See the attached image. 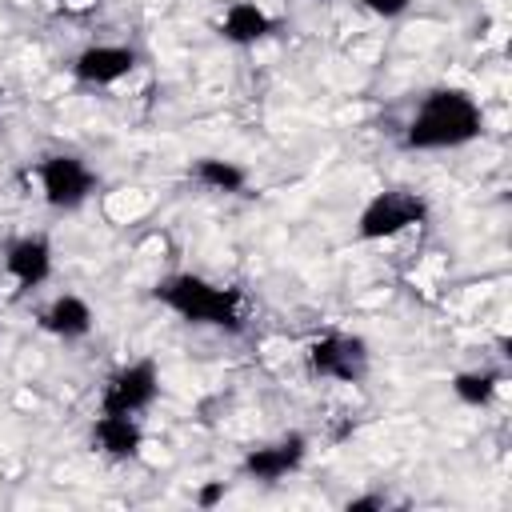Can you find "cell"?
Instances as JSON below:
<instances>
[{
  "instance_id": "1",
  "label": "cell",
  "mask_w": 512,
  "mask_h": 512,
  "mask_svg": "<svg viewBox=\"0 0 512 512\" xmlns=\"http://www.w3.org/2000/svg\"><path fill=\"white\" fill-rule=\"evenodd\" d=\"M480 132H484V108L476 104V96L468 88L440 84L420 96L416 112L404 124L400 148L404 152H448V148L472 144Z\"/></svg>"
},
{
  "instance_id": "2",
  "label": "cell",
  "mask_w": 512,
  "mask_h": 512,
  "mask_svg": "<svg viewBox=\"0 0 512 512\" xmlns=\"http://www.w3.org/2000/svg\"><path fill=\"white\" fill-rule=\"evenodd\" d=\"M152 296L176 312L180 320L188 324H204V328H224V332H240L244 328V300L236 288H224V284H212L196 272H172L164 276Z\"/></svg>"
},
{
  "instance_id": "3",
  "label": "cell",
  "mask_w": 512,
  "mask_h": 512,
  "mask_svg": "<svg viewBox=\"0 0 512 512\" xmlns=\"http://www.w3.org/2000/svg\"><path fill=\"white\" fill-rule=\"evenodd\" d=\"M428 220V200L420 192H408V188H384L376 192L360 216H356V236L360 240H392L400 236L404 228L412 224H424Z\"/></svg>"
},
{
  "instance_id": "4",
  "label": "cell",
  "mask_w": 512,
  "mask_h": 512,
  "mask_svg": "<svg viewBox=\"0 0 512 512\" xmlns=\"http://www.w3.org/2000/svg\"><path fill=\"white\" fill-rule=\"evenodd\" d=\"M308 360V372L320 376V380H340V384H360L372 368V352H368V340L364 336H352V332H324L308 344L304 352Z\"/></svg>"
},
{
  "instance_id": "5",
  "label": "cell",
  "mask_w": 512,
  "mask_h": 512,
  "mask_svg": "<svg viewBox=\"0 0 512 512\" xmlns=\"http://www.w3.org/2000/svg\"><path fill=\"white\" fill-rule=\"evenodd\" d=\"M40 196L52 212H76L96 192V172L76 152H52L36 164Z\"/></svg>"
},
{
  "instance_id": "6",
  "label": "cell",
  "mask_w": 512,
  "mask_h": 512,
  "mask_svg": "<svg viewBox=\"0 0 512 512\" xmlns=\"http://www.w3.org/2000/svg\"><path fill=\"white\" fill-rule=\"evenodd\" d=\"M160 396V364L152 356H140V360H128L120 364L104 392H100V412H124V416H136L144 408H152V400Z\"/></svg>"
},
{
  "instance_id": "7",
  "label": "cell",
  "mask_w": 512,
  "mask_h": 512,
  "mask_svg": "<svg viewBox=\"0 0 512 512\" xmlns=\"http://www.w3.org/2000/svg\"><path fill=\"white\" fill-rule=\"evenodd\" d=\"M304 460H308V436L304 432H288L280 440L248 448L244 460H240V476L244 480H260V484H276V480L300 472Z\"/></svg>"
},
{
  "instance_id": "8",
  "label": "cell",
  "mask_w": 512,
  "mask_h": 512,
  "mask_svg": "<svg viewBox=\"0 0 512 512\" xmlns=\"http://www.w3.org/2000/svg\"><path fill=\"white\" fill-rule=\"evenodd\" d=\"M140 64V52L128 44H88L72 56V80L84 88H108L132 76Z\"/></svg>"
},
{
  "instance_id": "9",
  "label": "cell",
  "mask_w": 512,
  "mask_h": 512,
  "mask_svg": "<svg viewBox=\"0 0 512 512\" xmlns=\"http://www.w3.org/2000/svg\"><path fill=\"white\" fill-rule=\"evenodd\" d=\"M52 264H56V252L44 232H24L4 244V272L20 288H40L52 276Z\"/></svg>"
},
{
  "instance_id": "10",
  "label": "cell",
  "mask_w": 512,
  "mask_h": 512,
  "mask_svg": "<svg viewBox=\"0 0 512 512\" xmlns=\"http://www.w3.org/2000/svg\"><path fill=\"white\" fill-rule=\"evenodd\" d=\"M92 304L84 300V296H76V292H60V296H52L44 308H40V316H36V324L48 332V336H56V340H84L88 332H92Z\"/></svg>"
},
{
  "instance_id": "11",
  "label": "cell",
  "mask_w": 512,
  "mask_h": 512,
  "mask_svg": "<svg viewBox=\"0 0 512 512\" xmlns=\"http://www.w3.org/2000/svg\"><path fill=\"white\" fill-rule=\"evenodd\" d=\"M92 444L96 452H104L108 460H136L144 448V428L136 416L124 412H100L92 424Z\"/></svg>"
},
{
  "instance_id": "12",
  "label": "cell",
  "mask_w": 512,
  "mask_h": 512,
  "mask_svg": "<svg viewBox=\"0 0 512 512\" xmlns=\"http://www.w3.org/2000/svg\"><path fill=\"white\" fill-rule=\"evenodd\" d=\"M276 28V20L268 16V8H260L256 0H232L220 16V36L236 48H248V44H260L268 32Z\"/></svg>"
},
{
  "instance_id": "13",
  "label": "cell",
  "mask_w": 512,
  "mask_h": 512,
  "mask_svg": "<svg viewBox=\"0 0 512 512\" xmlns=\"http://www.w3.org/2000/svg\"><path fill=\"white\" fill-rule=\"evenodd\" d=\"M192 180L208 192H224V196H240L248 188V168L224 156H200L192 164Z\"/></svg>"
},
{
  "instance_id": "14",
  "label": "cell",
  "mask_w": 512,
  "mask_h": 512,
  "mask_svg": "<svg viewBox=\"0 0 512 512\" xmlns=\"http://www.w3.org/2000/svg\"><path fill=\"white\" fill-rule=\"evenodd\" d=\"M500 380L504 376L492 372V368H468V372L452 376V396L460 404H468V408H488L496 400V392H500Z\"/></svg>"
},
{
  "instance_id": "15",
  "label": "cell",
  "mask_w": 512,
  "mask_h": 512,
  "mask_svg": "<svg viewBox=\"0 0 512 512\" xmlns=\"http://www.w3.org/2000/svg\"><path fill=\"white\" fill-rule=\"evenodd\" d=\"M364 12H372V16H380V20H396V16H404L408 8H412V0H356Z\"/></svg>"
},
{
  "instance_id": "16",
  "label": "cell",
  "mask_w": 512,
  "mask_h": 512,
  "mask_svg": "<svg viewBox=\"0 0 512 512\" xmlns=\"http://www.w3.org/2000/svg\"><path fill=\"white\" fill-rule=\"evenodd\" d=\"M384 504H388V496H380V492H364V496L344 500V512H380Z\"/></svg>"
},
{
  "instance_id": "17",
  "label": "cell",
  "mask_w": 512,
  "mask_h": 512,
  "mask_svg": "<svg viewBox=\"0 0 512 512\" xmlns=\"http://www.w3.org/2000/svg\"><path fill=\"white\" fill-rule=\"evenodd\" d=\"M224 492H228V484H224V480H208V484H200L196 504H200V508H216V504L224 500Z\"/></svg>"
},
{
  "instance_id": "18",
  "label": "cell",
  "mask_w": 512,
  "mask_h": 512,
  "mask_svg": "<svg viewBox=\"0 0 512 512\" xmlns=\"http://www.w3.org/2000/svg\"><path fill=\"white\" fill-rule=\"evenodd\" d=\"M0 104H4V88H0Z\"/></svg>"
}]
</instances>
